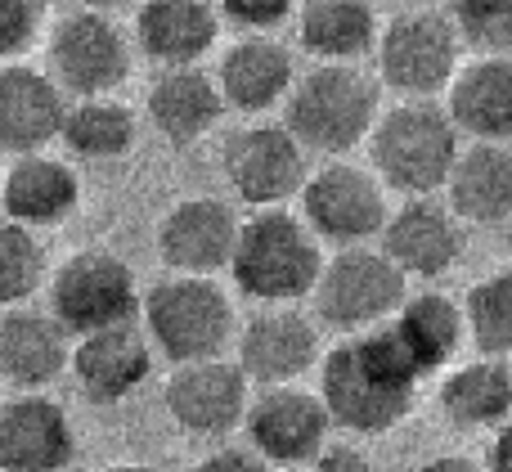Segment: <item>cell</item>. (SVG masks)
<instances>
[{
    "label": "cell",
    "instance_id": "41",
    "mask_svg": "<svg viewBox=\"0 0 512 472\" xmlns=\"http://www.w3.org/2000/svg\"><path fill=\"white\" fill-rule=\"evenodd\" d=\"M104 472H158V468H149V464H117V468H104Z\"/></svg>",
    "mask_w": 512,
    "mask_h": 472
},
{
    "label": "cell",
    "instance_id": "4",
    "mask_svg": "<svg viewBox=\"0 0 512 472\" xmlns=\"http://www.w3.org/2000/svg\"><path fill=\"white\" fill-rule=\"evenodd\" d=\"M378 117V86L355 63H319L288 95L292 135L328 158H342L369 140Z\"/></svg>",
    "mask_w": 512,
    "mask_h": 472
},
{
    "label": "cell",
    "instance_id": "37",
    "mask_svg": "<svg viewBox=\"0 0 512 472\" xmlns=\"http://www.w3.org/2000/svg\"><path fill=\"white\" fill-rule=\"evenodd\" d=\"M310 472H373V459L355 446H324Z\"/></svg>",
    "mask_w": 512,
    "mask_h": 472
},
{
    "label": "cell",
    "instance_id": "34",
    "mask_svg": "<svg viewBox=\"0 0 512 472\" xmlns=\"http://www.w3.org/2000/svg\"><path fill=\"white\" fill-rule=\"evenodd\" d=\"M45 18V0H0V68L14 63L36 41Z\"/></svg>",
    "mask_w": 512,
    "mask_h": 472
},
{
    "label": "cell",
    "instance_id": "1",
    "mask_svg": "<svg viewBox=\"0 0 512 472\" xmlns=\"http://www.w3.org/2000/svg\"><path fill=\"white\" fill-rule=\"evenodd\" d=\"M423 369L405 351V342L391 333V324L355 333L351 342L333 347L319 360V396L337 428L378 437L409 419L418 401Z\"/></svg>",
    "mask_w": 512,
    "mask_h": 472
},
{
    "label": "cell",
    "instance_id": "2",
    "mask_svg": "<svg viewBox=\"0 0 512 472\" xmlns=\"http://www.w3.org/2000/svg\"><path fill=\"white\" fill-rule=\"evenodd\" d=\"M230 275L239 284V293H248L252 302L265 306L301 302V297L315 293L319 275H324L319 234L301 216L283 212V207H256L239 225Z\"/></svg>",
    "mask_w": 512,
    "mask_h": 472
},
{
    "label": "cell",
    "instance_id": "19",
    "mask_svg": "<svg viewBox=\"0 0 512 472\" xmlns=\"http://www.w3.org/2000/svg\"><path fill=\"white\" fill-rule=\"evenodd\" d=\"M153 374V351L135 324H117V329H99L77 338L72 347V378H77L81 396L90 405H117Z\"/></svg>",
    "mask_w": 512,
    "mask_h": 472
},
{
    "label": "cell",
    "instance_id": "15",
    "mask_svg": "<svg viewBox=\"0 0 512 472\" xmlns=\"http://www.w3.org/2000/svg\"><path fill=\"white\" fill-rule=\"evenodd\" d=\"M77 459V432L50 396L23 392L0 405V472H63Z\"/></svg>",
    "mask_w": 512,
    "mask_h": 472
},
{
    "label": "cell",
    "instance_id": "22",
    "mask_svg": "<svg viewBox=\"0 0 512 472\" xmlns=\"http://www.w3.org/2000/svg\"><path fill=\"white\" fill-rule=\"evenodd\" d=\"M149 122L158 126V135L176 149L185 144H198L216 122L225 117V95H221V81L212 72H203L198 63L189 68H167L158 81L149 86Z\"/></svg>",
    "mask_w": 512,
    "mask_h": 472
},
{
    "label": "cell",
    "instance_id": "18",
    "mask_svg": "<svg viewBox=\"0 0 512 472\" xmlns=\"http://www.w3.org/2000/svg\"><path fill=\"white\" fill-rule=\"evenodd\" d=\"M239 365L261 387L292 383V378L310 374V365H319V329L301 311L270 306L243 324Z\"/></svg>",
    "mask_w": 512,
    "mask_h": 472
},
{
    "label": "cell",
    "instance_id": "21",
    "mask_svg": "<svg viewBox=\"0 0 512 472\" xmlns=\"http://www.w3.org/2000/svg\"><path fill=\"white\" fill-rule=\"evenodd\" d=\"M68 338L72 333L45 311H23V306L5 311L0 315V378L23 392L50 387L63 369H72Z\"/></svg>",
    "mask_w": 512,
    "mask_h": 472
},
{
    "label": "cell",
    "instance_id": "40",
    "mask_svg": "<svg viewBox=\"0 0 512 472\" xmlns=\"http://www.w3.org/2000/svg\"><path fill=\"white\" fill-rule=\"evenodd\" d=\"M86 9H95V14H117V9H126V5H135V0H81Z\"/></svg>",
    "mask_w": 512,
    "mask_h": 472
},
{
    "label": "cell",
    "instance_id": "25",
    "mask_svg": "<svg viewBox=\"0 0 512 472\" xmlns=\"http://www.w3.org/2000/svg\"><path fill=\"white\" fill-rule=\"evenodd\" d=\"M445 194L463 225L512 221V149L499 140H477L472 149H463Z\"/></svg>",
    "mask_w": 512,
    "mask_h": 472
},
{
    "label": "cell",
    "instance_id": "31",
    "mask_svg": "<svg viewBox=\"0 0 512 472\" xmlns=\"http://www.w3.org/2000/svg\"><path fill=\"white\" fill-rule=\"evenodd\" d=\"M463 315H468V338L481 356L512 360V266L477 279L463 297Z\"/></svg>",
    "mask_w": 512,
    "mask_h": 472
},
{
    "label": "cell",
    "instance_id": "7",
    "mask_svg": "<svg viewBox=\"0 0 512 472\" xmlns=\"http://www.w3.org/2000/svg\"><path fill=\"white\" fill-rule=\"evenodd\" d=\"M140 306L144 297L135 293L131 266L117 252H104V248L72 252L50 279V315L72 338L131 324Z\"/></svg>",
    "mask_w": 512,
    "mask_h": 472
},
{
    "label": "cell",
    "instance_id": "27",
    "mask_svg": "<svg viewBox=\"0 0 512 472\" xmlns=\"http://www.w3.org/2000/svg\"><path fill=\"white\" fill-rule=\"evenodd\" d=\"M441 401L445 419L454 428H504L512 414V360L504 356H481L468 360V365H454L450 374L441 378Z\"/></svg>",
    "mask_w": 512,
    "mask_h": 472
},
{
    "label": "cell",
    "instance_id": "17",
    "mask_svg": "<svg viewBox=\"0 0 512 472\" xmlns=\"http://www.w3.org/2000/svg\"><path fill=\"white\" fill-rule=\"evenodd\" d=\"M239 216L221 198H185L158 221V257L180 275H212L230 266Z\"/></svg>",
    "mask_w": 512,
    "mask_h": 472
},
{
    "label": "cell",
    "instance_id": "32",
    "mask_svg": "<svg viewBox=\"0 0 512 472\" xmlns=\"http://www.w3.org/2000/svg\"><path fill=\"white\" fill-rule=\"evenodd\" d=\"M45 279V248L32 225L5 221L0 225V306H18L41 288Z\"/></svg>",
    "mask_w": 512,
    "mask_h": 472
},
{
    "label": "cell",
    "instance_id": "13",
    "mask_svg": "<svg viewBox=\"0 0 512 472\" xmlns=\"http://www.w3.org/2000/svg\"><path fill=\"white\" fill-rule=\"evenodd\" d=\"M248 383L243 365H225L216 360H189L176 365V374L167 378V414L176 419V428H185L189 437H225L248 419Z\"/></svg>",
    "mask_w": 512,
    "mask_h": 472
},
{
    "label": "cell",
    "instance_id": "33",
    "mask_svg": "<svg viewBox=\"0 0 512 472\" xmlns=\"http://www.w3.org/2000/svg\"><path fill=\"white\" fill-rule=\"evenodd\" d=\"M450 18L463 45L481 54L512 50V0H450Z\"/></svg>",
    "mask_w": 512,
    "mask_h": 472
},
{
    "label": "cell",
    "instance_id": "12",
    "mask_svg": "<svg viewBox=\"0 0 512 472\" xmlns=\"http://www.w3.org/2000/svg\"><path fill=\"white\" fill-rule=\"evenodd\" d=\"M243 428H248L252 450H261L270 464L292 468V464H310V459L324 450L333 414H328L319 392L279 383V387H265L248 405Z\"/></svg>",
    "mask_w": 512,
    "mask_h": 472
},
{
    "label": "cell",
    "instance_id": "42",
    "mask_svg": "<svg viewBox=\"0 0 512 472\" xmlns=\"http://www.w3.org/2000/svg\"><path fill=\"white\" fill-rule=\"evenodd\" d=\"M409 5H436V0H409Z\"/></svg>",
    "mask_w": 512,
    "mask_h": 472
},
{
    "label": "cell",
    "instance_id": "14",
    "mask_svg": "<svg viewBox=\"0 0 512 472\" xmlns=\"http://www.w3.org/2000/svg\"><path fill=\"white\" fill-rule=\"evenodd\" d=\"M378 239L382 252L409 279H441L445 270L459 266L463 248H468L459 212L450 203H436V198H409L405 207H396Z\"/></svg>",
    "mask_w": 512,
    "mask_h": 472
},
{
    "label": "cell",
    "instance_id": "3",
    "mask_svg": "<svg viewBox=\"0 0 512 472\" xmlns=\"http://www.w3.org/2000/svg\"><path fill=\"white\" fill-rule=\"evenodd\" d=\"M459 126L450 108L432 99H405L387 108L369 135V158L382 185L409 198H432L450 185V171L459 162Z\"/></svg>",
    "mask_w": 512,
    "mask_h": 472
},
{
    "label": "cell",
    "instance_id": "10",
    "mask_svg": "<svg viewBox=\"0 0 512 472\" xmlns=\"http://www.w3.org/2000/svg\"><path fill=\"white\" fill-rule=\"evenodd\" d=\"M221 167L239 203L248 207H283V198L306 189V144L292 135V126L256 122L225 140Z\"/></svg>",
    "mask_w": 512,
    "mask_h": 472
},
{
    "label": "cell",
    "instance_id": "28",
    "mask_svg": "<svg viewBox=\"0 0 512 472\" xmlns=\"http://www.w3.org/2000/svg\"><path fill=\"white\" fill-rule=\"evenodd\" d=\"M391 333L405 342V351L414 356V365L423 374H441V369L454 365V356L463 351L468 338V315L454 297L445 293H418L405 297L396 315H391Z\"/></svg>",
    "mask_w": 512,
    "mask_h": 472
},
{
    "label": "cell",
    "instance_id": "24",
    "mask_svg": "<svg viewBox=\"0 0 512 472\" xmlns=\"http://www.w3.org/2000/svg\"><path fill=\"white\" fill-rule=\"evenodd\" d=\"M0 203L5 216L18 225H59L81 203V180L68 162L50 158V153H23L5 167L0 180Z\"/></svg>",
    "mask_w": 512,
    "mask_h": 472
},
{
    "label": "cell",
    "instance_id": "6",
    "mask_svg": "<svg viewBox=\"0 0 512 472\" xmlns=\"http://www.w3.org/2000/svg\"><path fill=\"white\" fill-rule=\"evenodd\" d=\"M409 275L373 248H342L333 261H324V275L315 284V311L328 329L364 333L387 324L405 306Z\"/></svg>",
    "mask_w": 512,
    "mask_h": 472
},
{
    "label": "cell",
    "instance_id": "26",
    "mask_svg": "<svg viewBox=\"0 0 512 472\" xmlns=\"http://www.w3.org/2000/svg\"><path fill=\"white\" fill-rule=\"evenodd\" d=\"M216 81H221V95L230 108L265 113L292 95V54L274 36H243L225 50Z\"/></svg>",
    "mask_w": 512,
    "mask_h": 472
},
{
    "label": "cell",
    "instance_id": "39",
    "mask_svg": "<svg viewBox=\"0 0 512 472\" xmlns=\"http://www.w3.org/2000/svg\"><path fill=\"white\" fill-rule=\"evenodd\" d=\"M414 472H486V468L468 455H436V459H427V464H418Z\"/></svg>",
    "mask_w": 512,
    "mask_h": 472
},
{
    "label": "cell",
    "instance_id": "9",
    "mask_svg": "<svg viewBox=\"0 0 512 472\" xmlns=\"http://www.w3.org/2000/svg\"><path fill=\"white\" fill-rule=\"evenodd\" d=\"M301 216L319 239L337 248H360L391 221L387 185L378 171H364L355 162H328L301 189Z\"/></svg>",
    "mask_w": 512,
    "mask_h": 472
},
{
    "label": "cell",
    "instance_id": "35",
    "mask_svg": "<svg viewBox=\"0 0 512 472\" xmlns=\"http://www.w3.org/2000/svg\"><path fill=\"white\" fill-rule=\"evenodd\" d=\"M216 5H221V18H230L234 27H243V32H252V36H265L279 23H288L297 0H216Z\"/></svg>",
    "mask_w": 512,
    "mask_h": 472
},
{
    "label": "cell",
    "instance_id": "30",
    "mask_svg": "<svg viewBox=\"0 0 512 472\" xmlns=\"http://www.w3.org/2000/svg\"><path fill=\"white\" fill-rule=\"evenodd\" d=\"M63 144L95 162L122 158L135 144V113L126 104H117L113 95L77 99L68 108V122H63Z\"/></svg>",
    "mask_w": 512,
    "mask_h": 472
},
{
    "label": "cell",
    "instance_id": "43",
    "mask_svg": "<svg viewBox=\"0 0 512 472\" xmlns=\"http://www.w3.org/2000/svg\"><path fill=\"white\" fill-rule=\"evenodd\" d=\"M0 180H5V167H0Z\"/></svg>",
    "mask_w": 512,
    "mask_h": 472
},
{
    "label": "cell",
    "instance_id": "8",
    "mask_svg": "<svg viewBox=\"0 0 512 472\" xmlns=\"http://www.w3.org/2000/svg\"><path fill=\"white\" fill-rule=\"evenodd\" d=\"M459 54L463 36L454 18L427 5L391 18L378 36V72L405 99H432L436 90H450L454 72L463 68Z\"/></svg>",
    "mask_w": 512,
    "mask_h": 472
},
{
    "label": "cell",
    "instance_id": "38",
    "mask_svg": "<svg viewBox=\"0 0 512 472\" xmlns=\"http://www.w3.org/2000/svg\"><path fill=\"white\" fill-rule=\"evenodd\" d=\"M486 472H512V419L495 432L490 441V455H486Z\"/></svg>",
    "mask_w": 512,
    "mask_h": 472
},
{
    "label": "cell",
    "instance_id": "5",
    "mask_svg": "<svg viewBox=\"0 0 512 472\" xmlns=\"http://www.w3.org/2000/svg\"><path fill=\"white\" fill-rule=\"evenodd\" d=\"M144 333L176 365L216 360L234 342V306L212 275H171L144 293Z\"/></svg>",
    "mask_w": 512,
    "mask_h": 472
},
{
    "label": "cell",
    "instance_id": "29",
    "mask_svg": "<svg viewBox=\"0 0 512 472\" xmlns=\"http://www.w3.org/2000/svg\"><path fill=\"white\" fill-rule=\"evenodd\" d=\"M378 14L369 0H306L301 5V45L319 63H355L378 50Z\"/></svg>",
    "mask_w": 512,
    "mask_h": 472
},
{
    "label": "cell",
    "instance_id": "16",
    "mask_svg": "<svg viewBox=\"0 0 512 472\" xmlns=\"http://www.w3.org/2000/svg\"><path fill=\"white\" fill-rule=\"evenodd\" d=\"M63 122L68 104L50 72L18 59L0 68V153H45V144L63 140Z\"/></svg>",
    "mask_w": 512,
    "mask_h": 472
},
{
    "label": "cell",
    "instance_id": "23",
    "mask_svg": "<svg viewBox=\"0 0 512 472\" xmlns=\"http://www.w3.org/2000/svg\"><path fill=\"white\" fill-rule=\"evenodd\" d=\"M454 126L472 140H512V59L508 54H481L463 63L445 95Z\"/></svg>",
    "mask_w": 512,
    "mask_h": 472
},
{
    "label": "cell",
    "instance_id": "36",
    "mask_svg": "<svg viewBox=\"0 0 512 472\" xmlns=\"http://www.w3.org/2000/svg\"><path fill=\"white\" fill-rule=\"evenodd\" d=\"M194 472H270V459L261 450H216Z\"/></svg>",
    "mask_w": 512,
    "mask_h": 472
},
{
    "label": "cell",
    "instance_id": "20",
    "mask_svg": "<svg viewBox=\"0 0 512 472\" xmlns=\"http://www.w3.org/2000/svg\"><path fill=\"white\" fill-rule=\"evenodd\" d=\"M221 36L216 0H144L135 14V45L162 68H189Z\"/></svg>",
    "mask_w": 512,
    "mask_h": 472
},
{
    "label": "cell",
    "instance_id": "11",
    "mask_svg": "<svg viewBox=\"0 0 512 472\" xmlns=\"http://www.w3.org/2000/svg\"><path fill=\"white\" fill-rule=\"evenodd\" d=\"M45 63H50V77L68 95L95 99L126 81V72H131V41H126V32L108 14L81 9V14H68L50 32Z\"/></svg>",
    "mask_w": 512,
    "mask_h": 472
}]
</instances>
